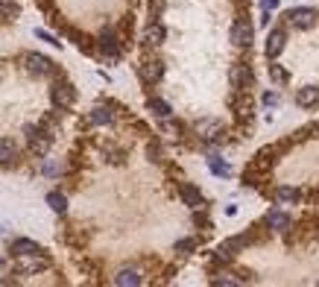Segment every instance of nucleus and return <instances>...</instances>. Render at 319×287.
I'll list each match as a JSON object with an SVG mask.
<instances>
[{
	"label": "nucleus",
	"instance_id": "obj_1",
	"mask_svg": "<svg viewBox=\"0 0 319 287\" xmlns=\"http://www.w3.org/2000/svg\"><path fill=\"white\" fill-rule=\"evenodd\" d=\"M50 267L47 255L44 252H33V255H15V273L21 275H36V273H44Z\"/></svg>",
	"mask_w": 319,
	"mask_h": 287
},
{
	"label": "nucleus",
	"instance_id": "obj_2",
	"mask_svg": "<svg viewBox=\"0 0 319 287\" xmlns=\"http://www.w3.org/2000/svg\"><path fill=\"white\" fill-rule=\"evenodd\" d=\"M193 129H196V135H199L202 141H208V144H223V138H225V126L220 120H211V118L199 120Z\"/></svg>",
	"mask_w": 319,
	"mask_h": 287
},
{
	"label": "nucleus",
	"instance_id": "obj_3",
	"mask_svg": "<svg viewBox=\"0 0 319 287\" xmlns=\"http://www.w3.org/2000/svg\"><path fill=\"white\" fill-rule=\"evenodd\" d=\"M287 21L293 26H299V30H310V26H316L319 15H316V9H310V6H296V9L287 12Z\"/></svg>",
	"mask_w": 319,
	"mask_h": 287
},
{
	"label": "nucleus",
	"instance_id": "obj_4",
	"mask_svg": "<svg viewBox=\"0 0 319 287\" xmlns=\"http://www.w3.org/2000/svg\"><path fill=\"white\" fill-rule=\"evenodd\" d=\"M24 68L33 76H47V73H53V62L41 53H24Z\"/></svg>",
	"mask_w": 319,
	"mask_h": 287
},
{
	"label": "nucleus",
	"instance_id": "obj_5",
	"mask_svg": "<svg viewBox=\"0 0 319 287\" xmlns=\"http://www.w3.org/2000/svg\"><path fill=\"white\" fill-rule=\"evenodd\" d=\"M50 100H53V106L56 108H71L73 100H76V91H73L68 82H56L53 85V91H50Z\"/></svg>",
	"mask_w": 319,
	"mask_h": 287
},
{
	"label": "nucleus",
	"instance_id": "obj_6",
	"mask_svg": "<svg viewBox=\"0 0 319 287\" xmlns=\"http://www.w3.org/2000/svg\"><path fill=\"white\" fill-rule=\"evenodd\" d=\"M50 144H53V135H50L47 129H41L38 126L36 132H33V138H30V153L38 158H44L50 153Z\"/></svg>",
	"mask_w": 319,
	"mask_h": 287
},
{
	"label": "nucleus",
	"instance_id": "obj_7",
	"mask_svg": "<svg viewBox=\"0 0 319 287\" xmlns=\"http://www.w3.org/2000/svg\"><path fill=\"white\" fill-rule=\"evenodd\" d=\"M252 36H255V30H252V24H249L246 18L235 21V26H231V41H235V47H249V44H252Z\"/></svg>",
	"mask_w": 319,
	"mask_h": 287
},
{
	"label": "nucleus",
	"instance_id": "obj_8",
	"mask_svg": "<svg viewBox=\"0 0 319 287\" xmlns=\"http://www.w3.org/2000/svg\"><path fill=\"white\" fill-rule=\"evenodd\" d=\"M97 47L103 50L108 59H118V56H120V36L114 33V30H106L103 36L97 38Z\"/></svg>",
	"mask_w": 319,
	"mask_h": 287
},
{
	"label": "nucleus",
	"instance_id": "obj_9",
	"mask_svg": "<svg viewBox=\"0 0 319 287\" xmlns=\"http://www.w3.org/2000/svg\"><path fill=\"white\" fill-rule=\"evenodd\" d=\"M284 44H287V36H284V30H270V36H267V44H264V53H267V59H275V56H281V53H284Z\"/></svg>",
	"mask_w": 319,
	"mask_h": 287
},
{
	"label": "nucleus",
	"instance_id": "obj_10",
	"mask_svg": "<svg viewBox=\"0 0 319 287\" xmlns=\"http://www.w3.org/2000/svg\"><path fill=\"white\" fill-rule=\"evenodd\" d=\"M161 76H164V65H161L158 59H153V62H143V65H141V79H143L147 85L158 82Z\"/></svg>",
	"mask_w": 319,
	"mask_h": 287
},
{
	"label": "nucleus",
	"instance_id": "obj_11",
	"mask_svg": "<svg viewBox=\"0 0 319 287\" xmlns=\"http://www.w3.org/2000/svg\"><path fill=\"white\" fill-rule=\"evenodd\" d=\"M228 79H231V88H235V91H246L249 79H252V71H249L246 65H235L231 73H228Z\"/></svg>",
	"mask_w": 319,
	"mask_h": 287
},
{
	"label": "nucleus",
	"instance_id": "obj_12",
	"mask_svg": "<svg viewBox=\"0 0 319 287\" xmlns=\"http://www.w3.org/2000/svg\"><path fill=\"white\" fill-rule=\"evenodd\" d=\"M240 246H243V240H240V238L223 240V243L217 246V255H214V258H217V261H231L237 252H240Z\"/></svg>",
	"mask_w": 319,
	"mask_h": 287
},
{
	"label": "nucleus",
	"instance_id": "obj_13",
	"mask_svg": "<svg viewBox=\"0 0 319 287\" xmlns=\"http://www.w3.org/2000/svg\"><path fill=\"white\" fill-rule=\"evenodd\" d=\"M164 38H167V30L158 21H153V24L143 30V41L150 44V47H158V44H164Z\"/></svg>",
	"mask_w": 319,
	"mask_h": 287
},
{
	"label": "nucleus",
	"instance_id": "obj_14",
	"mask_svg": "<svg viewBox=\"0 0 319 287\" xmlns=\"http://www.w3.org/2000/svg\"><path fill=\"white\" fill-rule=\"evenodd\" d=\"M296 103H299L302 108L316 106V103H319V88H316V85H305V88H299V91H296Z\"/></svg>",
	"mask_w": 319,
	"mask_h": 287
},
{
	"label": "nucleus",
	"instance_id": "obj_15",
	"mask_svg": "<svg viewBox=\"0 0 319 287\" xmlns=\"http://www.w3.org/2000/svg\"><path fill=\"white\" fill-rule=\"evenodd\" d=\"M179 193H182L185 205H190V208H202V205H205L199 188H193V185H182V188H179Z\"/></svg>",
	"mask_w": 319,
	"mask_h": 287
},
{
	"label": "nucleus",
	"instance_id": "obj_16",
	"mask_svg": "<svg viewBox=\"0 0 319 287\" xmlns=\"http://www.w3.org/2000/svg\"><path fill=\"white\" fill-rule=\"evenodd\" d=\"M143 281V275L138 273V270H120L118 275H114V284H120V287H138Z\"/></svg>",
	"mask_w": 319,
	"mask_h": 287
},
{
	"label": "nucleus",
	"instance_id": "obj_17",
	"mask_svg": "<svg viewBox=\"0 0 319 287\" xmlns=\"http://www.w3.org/2000/svg\"><path fill=\"white\" fill-rule=\"evenodd\" d=\"M290 223H293V220H290V214H284V211H270V214H267V226H270L272 232H287Z\"/></svg>",
	"mask_w": 319,
	"mask_h": 287
},
{
	"label": "nucleus",
	"instance_id": "obj_18",
	"mask_svg": "<svg viewBox=\"0 0 319 287\" xmlns=\"http://www.w3.org/2000/svg\"><path fill=\"white\" fill-rule=\"evenodd\" d=\"M147 108L153 111L155 118H161V120H167L170 114H173V108H170V103H164V100H158V97H150V100H147Z\"/></svg>",
	"mask_w": 319,
	"mask_h": 287
},
{
	"label": "nucleus",
	"instance_id": "obj_19",
	"mask_svg": "<svg viewBox=\"0 0 319 287\" xmlns=\"http://www.w3.org/2000/svg\"><path fill=\"white\" fill-rule=\"evenodd\" d=\"M284 147H267V150H260L258 158H255V167H272L275 164V156L281 153Z\"/></svg>",
	"mask_w": 319,
	"mask_h": 287
},
{
	"label": "nucleus",
	"instance_id": "obj_20",
	"mask_svg": "<svg viewBox=\"0 0 319 287\" xmlns=\"http://www.w3.org/2000/svg\"><path fill=\"white\" fill-rule=\"evenodd\" d=\"M88 118H91V123H94V126H106V123H111V120H114V114H111V108H108V106H94Z\"/></svg>",
	"mask_w": 319,
	"mask_h": 287
},
{
	"label": "nucleus",
	"instance_id": "obj_21",
	"mask_svg": "<svg viewBox=\"0 0 319 287\" xmlns=\"http://www.w3.org/2000/svg\"><path fill=\"white\" fill-rule=\"evenodd\" d=\"M33 252H41V246H38L36 240L30 238H21L12 243V255H33Z\"/></svg>",
	"mask_w": 319,
	"mask_h": 287
},
{
	"label": "nucleus",
	"instance_id": "obj_22",
	"mask_svg": "<svg viewBox=\"0 0 319 287\" xmlns=\"http://www.w3.org/2000/svg\"><path fill=\"white\" fill-rule=\"evenodd\" d=\"M15 156H18L15 144H12V141H6V138H0V164H12Z\"/></svg>",
	"mask_w": 319,
	"mask_h": 287
},
{
	"label": "nucleus",
	"instance_id": "obj_23",
	"mask_svg": "<svg viewBox=\"0 0 319 287\" xmlns=\"http://www.w3.org/2000/svg\"><path fill=\"white\" fill-rule=\"evenodd\" d=\"M208 167H211V173H214V176H231V167L225 164L223 158H217V156H211V158H208Z\"/></svg>",
	"mask_w": 319,
	"mask_h": 287
},
{
	"label": "nucleus",
	"instance_id": "obj_24",
	"mask_svg": "<svg viewBox=\"0 0 319 287\" xmlns=\"http://www.w3.org/2000/svg\"><path fill=\"white\" fill-rule=\"evenodd\" d=\"M47 205L56 211V214H65V208H68V199L62 196L59 191H53V193H47Z\"/></svg>",
	"mask_w": 319,
	"mask_h": 287
},
{
	"label": "nucleus",
	"instance_id": "obj_25",
	"mask_svg": "<svg viewBox=\"0 0 319 287\" xmlns=\"http://www.w3.org/2000/svg\"><path fill=\"white\" fill-rule=\"evenodd\" d=\"M296 199H299V191H296V188H278V191H275V203L290 205V203H296Z\"/></svg>",
	"mask_w": 319,
	"mask_h": 287
},
{
	"label": "nucleus",
	"instance_id": "obj_26",
	"mask_svg": "<svg viewBox=\"0 0 319 287\" xmlns=\"http://www.w3.org/2000/svg\"><path fill=\"white\" fill-rule=\"evenodd\" d=\"M287 76H290V73L284 71L281 65H270V79L275 85H284V82H287Z\"/></svg>",
	"mask_w": 319,
	"mask_h": 287
},
{
	"label": "nucleus",
	"instance_id": "obj_27",
	"mask_svg": "<svg viewBox=\"0 0 319 287\" xmlns=\"http://www.w3.org/2000/svg\"><path fill=\"white\" fill-rule=\"evenodd\" d=\"M18 15V3L15 0H0V18H15Z\"/></svg>",
	"mask_w": 319,
	"mask_h": 287
},
{
	"label": "nucleus",
	"instance_id": "obj_28",
	"mask_svg": "<svg viewBox=\"0 0 319 287\" xmlns=\"http://www.w3.org/2000/svg\"><path fill=\"white\" fill-rule=\"evenodd\" d=\"M196 249V240H190V238H182L176 243V252H182V255H188V252H193Z\"/></svg>",
	"mask_w": 319,
	"mask_h": 287
},
{
	"label": "nucleus",
	"instance_id": "obj_29",
	"mask_svg": "<svg viewBox=\"0 0 319 287\" xmlns=\"http://www.w3.org/2000/svg\"><path fill=\"white\" fill-rule=\"evenodd\" d=\"M161 12H164V0H150V15H153V21Z\"/></svg>",
	"mask_w": 319,
	"mask_h": 287
},
{
	"label": "nucleus",
	"instance_id": "obj_30",
	"mask_svg": "<svg viewBox=\"0 0 319 287\" xmlns=\"http://www.w3.org/2000/svg\"><path fill=\"white\" fill-rule=\"evenodd\" d=\"M36 36H38V38H41V41H50V44H56V47H59V41H56V38L50 36L47 30H36Z\"/></svg>",
	"mask_w": 319,
	"mask_h": 287
},
{
	"label": "nucleus",
	"instance_id": "obj_31",
	"mask_svg": "<svg viewBox=\"0 0 319 287\" xmlns=\"http://www.w3.org/2000/svg\"><path fill=\"white\" fill-rule=\"evenodd\" d=\"M147 153H150L153 161H161V147H158V144H150V150H147Z\"/></svg>",
	"mask_w": 319,
	"mask_h": 287
},
{
	"label": "nucleus",
	"instance_id": "obj_32",
	"mask_svg": "<svg viewBox=\"0 0 319 287\" xmlns=\"http://www.w3.org/2000/svg\"><path fill=\"white\" fill-rule=\"evenodd\" d=\"M260 6H264V12H272L278 6V0H260Z\"/></svg>",
	"mask_w": 319,
	"mask_h": 287
},
{
	"label": "nucleus",
	"instance_id": "obj_33",
	"mask_svg": "<svg viewBox=\"0 0 319 287\" xmlns=\"http://www.w3.org/2000/svg\"><path fill=\"white\" fill-rule=\"evenodd\" d=\"M264 103H267V106H275V103H278V94H264Z\"/></svg>",
	"mask_w": 319,
	"mask_h": 287
},
{
	"label": "nucleus",
	"instance_id": "obj_34",
	"mask_svg": "<svg viewBox=\"0 0 319 287\" xmlns=\"http://www.w3.org/2000/svg\"><path fill=\"white\" fill-rule=\"evenodd\" d=\"M0 79H3V71H0Z\"/></svg>",
	"mask_w": 319,
	"mask_h": 287
}]
</instances>
